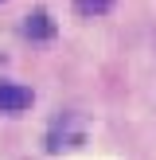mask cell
<instances>
[{
  "label": "cell",
  "instance_id": "6da1fadb",
  "mask_svg": "<svg viewBox=\"0 0 156 160\" xmlns=\"http://www.w3.org/2000/svg\"><path fill=\"white\" fill-rule=\"evenodd\" d=\"M31 106V90L20 82H0V113H23Z\"/></svg>",
  "mask_w": 156,
  "mask_h": 160
},
{
  "label": "cell",
  "instance_id": "7a4b0ae2",
  "mask_svg": "<svg viewBox=\"0 0 156 160\" xmlns=\"http://www.w3.org/2000/svg\"><path fill=\"white\" fill-rule=\"evenodd\" d=\"M51 20H47V16L43 12H35V16H27V35H35V39H47V35H51Z\"/></svg>",
  "mask_w": 156,
  "mask_h": 160
},
{
  "label": "cell",
  "instance_id": "3957f363",
  "mask_svg": "<svg viewBox=\"0 0 156 160\" xmlns=\"http://www.w3.org/2000/svg\"><path fill=\"white\" fill-rule=\"evenodd\" d=\"M109 4H113V0H78V8H82V12H109Z\"/></svg>",
  "mask_w": 156,
  "mask_h": 160
}]
</instances>
